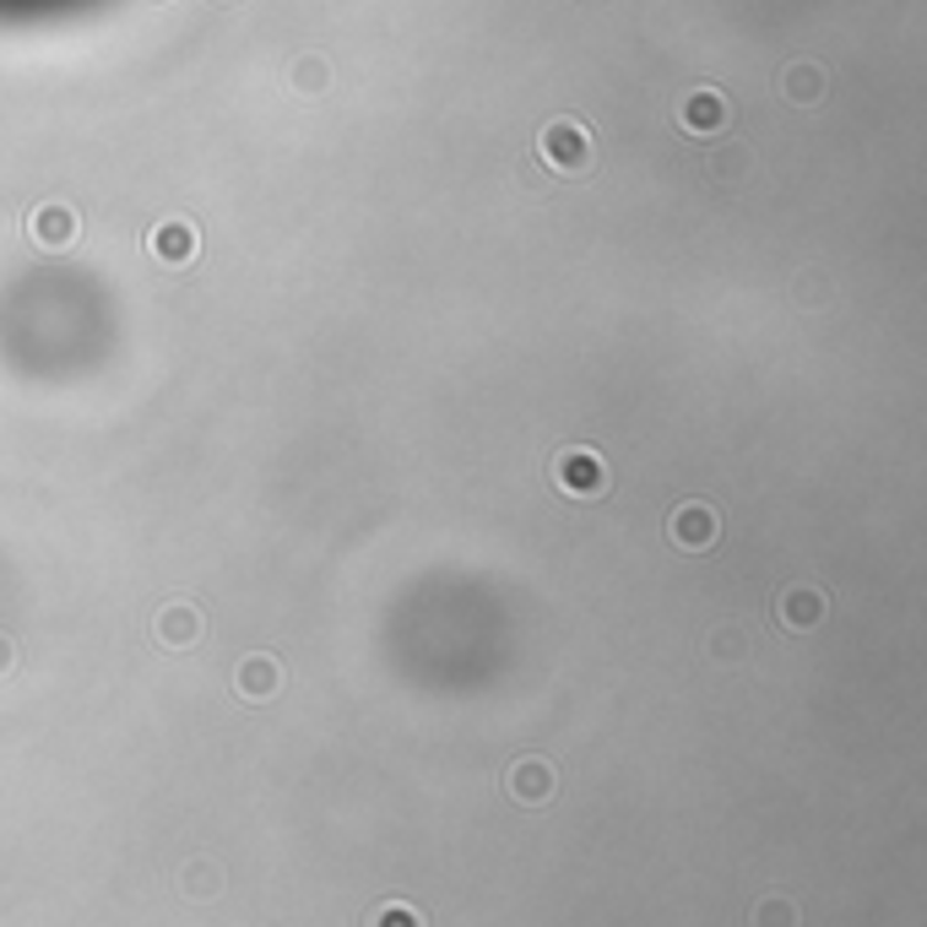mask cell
Returning a JSON list of instances; mask_svg holds the SVG:
<instances>
[{"label": "cell", "mask_w": 927, "mask_h": 927, "mask_svg": "<svg viewBox=\"0 0 927 927\" xmlns=\"http://www.w3.org/2000/svg\"><path fill=\"white\" fill-rule=\"evenodd\" d=\"M722 120V104L711 98V104H694V126H716Z\"/></svg>", "instance_id": "obj_2"}, {"label": "cell", "mask_w": 927, "mask_h": 927, "mask_svg": "<svg viewBox=\"0 0 927 927\" xmlns=\"http://www.w3.org/2000/svg\"><path fill=\"white\" fill-rule=\"evenodd\" d=\"M548 141H553V152H559L564 163H581V158H586V136H575L570 126H553Z\"/></svg>", "instance_id": "obj_1"}]
</instances>
